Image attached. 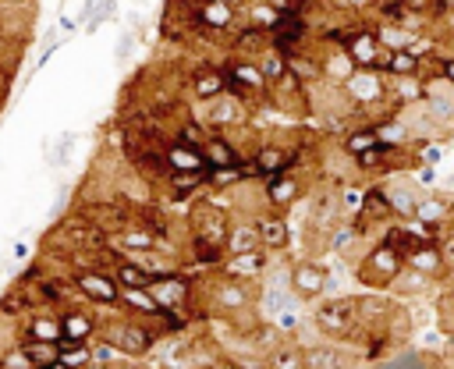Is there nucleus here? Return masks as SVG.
Wrapping results in <instances>:
<instances>
[{"label": "nucleus", "mask_w": 454, "mask_h": 369, "mask_svg": "<svg viewBox=\"0 0 454 369\" xmlns=\"http://www.w3.org/2000/svg\"><path fill=\"white\" fill-rule=\"evenodd\" d=\"M447 220H450V202H447V199H436V195L419 199V206H415V224H422V227H429V231H440Z\"/></svg>", "instance_id": "obj_28"}, {"label": "nucleus", "mask_w": 454, "mask_h": 369, "mask_svg": "<svg viewBox=\"0 0 454 369\" xmlns=\"http://www.w3.org/2000/svg\"><path fill=\"white\" fill-rule=\"evenodd\" d=\"M348 4H351V7H355V11H365V7H372V4H376V0H348Z\"/></svg>", "instance_id": "obj_53"}, {"label": "nucleus", "mask_w": 454, "mask_h": 369, "mask_svg": "<svg viewBox=\"0 0 454 369\" xmlns=\"http://www.w3.org/2000/svg\"><path fill=\"white\" fill-rule=\"evenodd\" d=\"M340 220H358L362 216V202H365V188L362 184H340Z\"/></svg>", "instance_id": "obj_38"}, {"label": "nucleus", "mask_w": 454, "mask_h": 369, "mask_svg": "<svg viewBox=\"0 0 454 369\" xmlns=\"http://www.w3.org/2000/svg\"><path fill=\"white\" fill-rule=\"evenodd\" d=\"M376 145H383L376 124H358V128H348V131L340 135V149H344V156H351V160L362 156V153H369V149H376Z\"/></svg>", "instance_id": "obj_23"}, {"label": "nucleus", "mask_w": 454, "mask_h": 369, "mask_svg": "<svg viewBox=\"0 0 454 369\" xmlns=\"http://www.w3.org/2000/svg\"><path fill=\"white\" fill-rule=\"evenodd\" d=\"M110 273H114V280L121 284V291H124V287H149V284H153V273H149L142 263L128 259V255H117L114 266H110Z\"/></svg>", "instance_id": "obj_27"}, {"label": "nucleus", "mask_w": 454, "mask_h": 369, "mask_svg": "<svg viewBox=\"0 0 454 369\" xmlns=\"http://www.w3.org/2000/svg\"><path fill=\"white\" fill-rule=\"evenodd\" d=\"M46 369H71V365H64V362L57 358V362H53V365H46Z\"/></svg>", "instance_id": "obj_55"}, {"label": "nucleus", "mask_w": 454, "mask_h": 369, "mask_svg": "<svg viewBox=\"0 0 454 369\" xmlns=\"http://www.w3.org/2000/svg\"><path fill=\"white\" fill-rule=\"evenodd\" d=\"M394 209H390V199H387V188L383 184H369L365 188V202H362V224H390Z\"/></svg>", "instance_id": "obj_24"}, {"label": "nucleus", "mask_w": 454, "mask_h": 369, "mask_svg": "<svg viewBox=\"0 0 454 369\" xmlns=\"http://www.w3.org/2000/svg\"><path fill=\"white\" fill-rule=\"evenodd\" d=\"M419 156H422V163H426V167H433V163H440V160H443V145L426 142V145H419Z\"/></svg>", "instance_id": "obj_47"}, {"label": "nucleus", "mask_w": 454, "mask_h": 369, "mask_svg": "<svg viewBox=\"0 0 454 369\" xmlns=\"http://www.w3.org/2000/svg\"><path fill=\"white\" fill-rule=\"evenodd\" d=\"M181 4H202V0H181Z\"/></svg>", "instance_id": "obj_56"}, {"label": "nucleus", "mask_w": 454, "mask_h": 369, "mask_svg": "<svg viewBox=\"0 0 454 369\" xmlns=\"http://www.w3.org/2000/svg\"><path fill=\"white\" fill-rule=\"evenodd\" d=\"M21 351L32 358V365L35 369H46V365H53L57 362V355H60V348L57 344H46V341H21Z\"/></svg>", "instance_id": "obj_39"}, {"label": "nucleus", "mask_w": 454, "mask_h": 369, "mask_svg": "<svg viewBox=\"0 0 454 369\" xmlns=\"http://www.w3.org/2000/svg\"><path fill=\"white\" fill-rule=\"evenodd\" d=\"M192 231H195L199 241H209V245H220L223 248V241L231 234V220H227V213H220L213 206H202L192 216Z\"/></svg>", "instance_id": "obj_14"}, {"label": "nucleus", "mask_w": 454, "mask_h": 369, "mask_svg": "<svg viewBox=\"0 0 454 369\" xmlns=\"http://www.w3.org/2000/svg\"><path fill=\"white\" fill-rule=\"evenodd\" d=\"M401 270H404V252L394 248V245H387V241H380V245H372L365 252V259L358 266V277L365 284H372V287H390Z\"/></svg>", "instance_id": "obj_1"}, {"label": "nucleus", "mask_w": 454, "mask_h": 369, "mask_svg": "<svg viewBox=\"0 0 454 369\" xmlns=\"http://www.w3.org/2000/svg\"><path fill=\"white\" fill-rule=\"evenodd\" d=\"M440 75H443V82H447V85H454V57H447V60H443V71H440Z\"/></svg>", "instance_id": "obj_51"}, {"label": "nucleus", "mask_w": 454, "mask_h": 369, "mask_svg": "<svg viewBox=\"0 0 454 369\" xmlns=\"http://www.w3.org/2000/svg\"><path fill=\"white\" fill-rule=\"evenodd\" d=\"M255 231H259V241L266 252H284L291 245V224L280 216V213H255Z\"/></svg>", "instance_id": "obj_15"}, {"label": "nucleus", "mask_w": 454, "mask_h": 369, "mask_svg": "<svg viewBox=\"0 0 454 369\" xmlns=\"http://www.w3.org/2000/svg\"><path fill=\"white\" fill-rule=\"evenodd\" d=\"M266 4H273L280 14H298L301 7H298V0H266Z\"/></svg>", "instance_id": "obj_50"}, {"label": "nucleus", "mask_w": 454, "mask_h": 369, "mask_svg": "<svg viewBox=\"0 0 454 369\" xmlns=\"http://www.w3.org/2000/svg\"><path fill=\"white\" fill-rule=\"evenodd\" d=\"M227 92V75L223 67H213V64H199L192 71V96L202 99V103H213Z\"/></svg>", "instance_id": "obj_18"}, {"label": "nucleus", "mask_w": 454, "mask_h": 369, "mask_svg": "<svg viewBox=\"0 0 454 369\" xmlns=\"http://www.w3.org/2000/svg\"><path fill=\"white\" fill-rule=\"evenodd\" d=\"M387 199H390V209H394L397 220H415L419 199L411 195V188H404V184H387Z\"/></svg>", "instance_id": "obj_34"}, {"label": "nucleus", "mask_w": 454, "mask_h": 369, "mask_svg": "<svg viewBox=\"0 0 454 369\" xmlns=\"http://www.w3.org/2000/svg\"><path fill=\"white\" fill-rule=\"evenodd\" d=\"M181 142H192V145H202L206 138H209V128H199L195 121H184L181 124V135H177Z\"/></svg>", "instance_id": "obj_45"}, {"label": "nucleus", "mask_w": 454, "mask_h": 369, "mask_svg": "<svg viewBox=\"0 0 454 369\" xmlns=\"http://www.w3.org/2000/svg\"><path fill=\"white\" fill-rule=\"evenodd\" d=\"M206 184V174H177V170H170V188H174V195H192L195 188H202Z\"/></svg>", "instance_id": "obj_42"}, {"label": "nucleus", "mask_w": 454, "mask_h": 369, "mask_svg": "<svg viewBox=\"0 0 454 369\" xmlns=\"http://www.w3.org/2000/svg\"><path fill=\"white\" fill-rule=\"evenodd\" d=\"M266 369H270V365H266Z\"/></svg>", "instance_id": "obj_58"}, {"label": "nucleus", "mask_w": 454, "mask_h": 369, "mask_svg": "<svg viewBox=\"0 0 454 369\" xmlns=\"http://www.w3.org/2000/svg\"><path fill=\"white\" fill-rule=\"evenodd\" d=\"M213 302H216L223 312H241V309L252 305V291H248V284L231 280V277L220 273V280L213 284Z\"/></svg>", "instance_id": "obj_20"}, {"label": "nucleus", "mask_w": 454, "mask_h": 369, "mask_svg": "<svg viewBox=\"0 0 454 369\" xmlns=\"http://www.w3.org/2000/svg\"><path fill=\"white\" fill-rule=\"evenodd\" d=\"M163 163L167 170H177V174H206L209 170V160L202 153V145H192V142H170L163 149Z\"/></svg>", "instance_id": "obj_12"}, {"label": "nucleus", "mask_w": 454, "mask_h": 369, "mask_svg": "<svg viewBox=\"0 0 454 369\" xmlns=\"http://www.w3.org/2000/svg\"><path fill=\"white\" fill-rule=\"evenodd\" d=\"M376 35H380V43H383L387 50H408V43H411V32H408V28H401V25H390V21H387V25H380V32H376Z\"/></svg>", "instance_id": "obj_41"}, {"label": "nucleus", "mask_w": 454, "mask_h": 369, "mask_svg": "<svg viewBox=\"0 0 454 369\" xmlns=\"http://www.w3.org/2000/svg\"><path fill=\"white\" fill-rule=\"evenodd\" d=\"M0 75H4V71H0Z\"/></svg>", "instance_id": "obj_59"}, {"label": "nucleus", "mask_w": 454, "mask_h": 369, "mask_svg": "<svg viewBox=\"0 0 454 369\" xmlns=\"http://www.w3.org/2000/svg\"><path fill=\"white\" fill-rule=\"evenodd\" d=\"M411 14H429V11H436L440 7V0H401Z\"/></svg>", "instance_id": "obj_48"}, {"label": "nucleus", "mask_w": 454, "mask_h": 369, "mask_svg": "<svg viewBox=\"0 0 454 369\" xmlns=\"http://www.w3.org/2000/svg\"><path fill=\"white\" fill-rule=\"evenodd\" d=\"M408 53H415L419 60H426L429 53H436V43H433V35H411V43H408Z\"/></svg>", "instance_id": "obj_44"}, {"label": "nucleus", "mask_w": 454, "mask_h": 369, "mask_svg": "<svg viewBox=\"0 0 454 369\" xmlns=\"http://www.w3.org/2000/svg\"><path fill=\"white\" fill-rule=\"evenodd\" d=\"M287 284H291V294L301 298V302H316L326 287H330V273L323 263L316 259H298L287 273Z\"/></svg>", "instance_id": "obj_6"}, {"label": "nucleus", "mask_w": 454, "mask_h": 369, "mask_svg": "<svg viewBox=\"0 0 454 369\" xmlns=\"http://www.w3.org/2000/svg\"><path fill=\"white\" fill-rule=\"evenodd\" d=\"M92 358H96V362H106V365H110V362H117V358H124V355H121V351H117V348L110 344V341H103V337H99V341L92 344Z\"/></svg>", "instance_id": "obj_46"}, {"label": "nucleus", "mask_w": 454, "mask_h": 369, "mask_svg": "<svg viewBox=\"0 0 454 369\" xmlns=\"http://www.w3.org/2000/svg\"><path fill=\"white\" fill-rule=\"evenodd\" d=\"M380 67H383L387 78H415V75H422V60L415 53H408V50H387Z\"/></svg>", "instance_id": "obj_26"}, {"label": "nucleus", "mask_w": 454, "mask_h": 369, "mask_svg": "<svg viewBox=\"0 0 454 369\" xmlns=\"http://www.w3.org/2000/svg\"><path fill=\"white\" fill-rule=\"evenodd\" d=\"M202 153H206L209 167H234V163H241V160H245V156H241V149H238L223 131H209V138L202 142Z\"/></svg>", "instance_id": "obj_22"}, {"label": "nucleus", "mask_w": 454, "mask_h": 369, "mask_svg": "<svg viewBox=\"0 0 454 369\" xmlns=\"http://www.w3.org/2000/svg\"><path fill=\"white\" fill-rule=\"evenodd\" d=\"M266 365L270 369H305V355L298 348H291V344H280V348L270 351V362Z\"/></svg>", "instance_id": "obj_40"}, {"label": "nucleus", "mask_w": 454, "mask_h": 369, "mask_svg": "<svg viewBox=\"0 0 454 369\" xmlns=\"http://www.w3.org/2000/svg\"><path fill=\"white\" fill-rule=\"evenodd\" d=\"M248 177H259V174H255L252 160L245 156V160L234 163V167H209V170H206V188H213V192H227V188L245 184Z\"/></svg>", "instance_id": "obj_19"}, {"label": "nucleus", "mask_w": 454, "mask_h": 369, "mask_svg": "<svg viewBox=\"0 0 454 369\" xmlns=\"http://www.w3.org/2000/svg\"><path fill=\"white\" fill-rule=\"evenodd\" d=\"M195 25H202L206 32H223L234 25V7L231 0H202L195 7Z\"/></svg>", "instance_id": "obj_21"}, {"label": "nucleus", "mask_w": 454, "mask_h": 369, "mask_svg": "<svg viewBox=\"0 0 454 369\" xmlns=\"http://www.w3.org/2000/svg\"><path fill=\"white\" fill-rule=\"evenodd\" d=\"M270 259H266V248H255V252H238V255H227L220 263V273L231 277V280H241V284H252L266 273Z\"/></svg>", "instance_id": "obj_13"}, {"label": "nucleus", "mask_w": 454, "mask_h": 369, "mask_svg": "<svg viewBox=\"0 0 454 369\" xmlns=\"http://www.w3.org/2000/svg\"><path fill=\"white\" fill-rule=\"evenodd\" d=\"M202 369H241V365L231 362V358H216V362H209V365H202Z\"/></svg>", "instance_id": "obj_52"}, {"label": "nucleus", "mask_w": 454, "mask_h": 369, "mask_svg": "<svg viewBox=\"0 0 454 369\" xmlns=\"http://www.w3.org/2000/svg\"><path fill=\"white\" fill-rule=\"evenodd\" d=\"M71 284L82 298H89L92 305L103 309H121V284L114 280L110 270H71Z\"/></svg>", "instance_id": "obj_3"}, {"label": "nucleus", "mask_w": 454, "mask_h": 369, "mask_svg": "<svg viewBox=\"0 0 454 369\" xmlns=\"http://www.w3.org/2000/svg\"><path fill=\"white\" fill-rule=\"evenodd\" d=\"M404 266H408V270H419V273H426V277H433V280L443 277L447 259H443L440 241H422V245L408 248V252H404Z\"/></svg>", "instance_id": "obj_16"}, {"label": "nucleus", "mask_w": 454, "mask_h": 369, "mask_svg": "<svg viewBox=\"0 0 454 369\" xmlns=\"http://www.w3.org/2000/svg\"><path fill=\"white\" fill-rule=\"evenodd\" d=\"M25 337H28V341L60 344V341H64L60 316H50V312H32V316H28V323H25Z\"/></svg>", "instance_id": "obj_25"}, {"label": "nucleus", "mask_w": 454, "mask_h": 369, "mask_svg": "<svg viewBox=\"0 0 454 369\" xmlns=\"http://www.w3.org/2000/svg\"><path fill=\"white\" fill-rule=\"evenodd\" d=\"M387 89H390L394 103H419V99H426V78L422 75H415V78H387Z\"/></svg>", "instance_id": "obj_32"}, {"label": "nucleus", "mask_w": 454, "mask_h": 369, "mask_svg": "<svg viewBox=\"0 0 454 369\" xmlns=\"http://www.w3.org/2000/svg\"><path fill=\"white\" fill-rule=\"evenodd\" d=\"M57 348H60L57 358H60L64 365H71V369H85V365L92 362V344H89V341H60Z\"/></svg>", "instance_id": "obj_36"}, {"label": "nucleus", "mask_w": 454, "mask_h": 369, "mask_svg": "<svg viewBox=\"0 0 454 369\" xmlns=\"http://www.w3.org/2000/svg\"><path fill=\"white\" fill-rule=\"evenodd\" d=\"M305 4H309V0H298V7H305Z\"/></svg>", "instance_id": "obj_57"}, {"label": "nucleus", "mask_w": 454, "mask_h": 369, "mask_svg": "<svg viewBox=\"0 0 454 369\" xmlns=\"http://www.w3.org/2000/svg\"><path fill=\"white\" fill-rule=\"evenodd\" d=\"M248 160H252L255 174L266 181V177H277V174L291 170V163L298 160V153L287 149V145H280V142H255L252 153H248Z\"/></svg>", "instance_id": "obj_9"}, {"label": "nucleus", "mask_w": 454, "mask_h": 369, "mask_svg": "<svg viewBox=\"0 0 454 369\" xmlns=\"http://www.w3.org/2000/svg\"><path fill=\"white\" fill-rule=\"evenodd\" d=\"M440 248H443V259H447V266L454 263V231H447L443 238H440Z\"/></svg>", "instance_id": "obj_49"}, {"label": "nucleus", "mask_w": 454, "mask_h": 369, "mask_svg": "<svg viewBox=\"0 0 454 369\" xmlns=\"http://www.w3.org/2000/svg\"><path fill=\"white\" fill-rule=\"evenodd\" d=\"M0 365H4V369H35L32 358L21 351V344H18V348H7V351L0 355Z\"/></svg>", "instance_id": "obj_43"}, {"label": "nucleus", "mask_w": 454, "mask_h": 369, "mask_svg": "<svg viewBox=\"0 0 454 369\" xmlns=\"http://www.w3.org/2000/svg\"><path fill=\"white\" fill-rule=\"evenodd\" d=\"M340 89H344V96L351 99L355 110H362V106H383L390 99L387 75H380V71H355Z\"/></svg>", "instance_id": "obj_4"}, {"label": "nucleus", "mask_w": 454, "mask_h": 369, "mask_svg": "<svg viewBox=\"0 0 454 369\" xmlns=\"http://www.w3.org/2000/svg\"><path fill=\"white\" fill-rule=\"evenodd\" d=\"M355 298H326L323 305H316V326L333 337L348 334L355 326Z\"/></svg>", "instance_id": "obj_10"}, {"label": "nucleus", "mask_w": 454, "mask_h": 369, "mask_svg": "<svg viewBox=\"0 0 454 369\" xmlns=\"http://www.w3.org/2000/svg\"><path fill=\"white\" fill-rule=\"evenodd\" d=\"M149 294L163 305V309H174V312H184L188 309V302H192V294H195V284H192V277H184V273H163V277H153V284H149Z\"/></svg>", "instance_id": "obj_8"}, {"label": "nucleus", "mask_w": 454, "mask_h": 369, "mask_svg": "<svg viewBox=\"0 0 454 369\" xmlns=\"http://www.w3.org/2000/svg\"><path fill=\"white\" fill-rule=\"evenodd\" d=\"M60 326H64V341H89V337L99 330L96 316H92V312H82V309L60 312Z\"/></svg>", "instance_id": "obj_29"}, {"label": "nucleus", "mask_w": 454, "mask_h": 369, "mask_svg": "<svg viewBox=\"0 0 454 369\" xmlns=\"http://www.w3.org/2000/svg\"><path fill=\"white\" fill-rule=\"evenodd\" d=\"M284 21V14L273 7V4H266V0H259L252 11H248V25L252 28H259V32H266V35H273V28Z\"/></svg>", "instance_id": "obj_37"}, {"label": "nucleus", "mask_w": 454, "mask_h": 369, "mask_svg": "<svg viewBox=\"0 0 454 369\" xmlns=\"http://www.w3.org/2000/svg\"><path fill=\"white\" fill-rule=\"evenodd\" d=\"M85 369H110V365H106V362H96V358H92V362H89Z\"/></svg>", "instance_id": "obj_54"}, {"label": "nucleus", "mask_w": 454, "mask_h": 369, "mask_svg": "<svg viewBox=\"0 0 454 369\" xmlns=\"http://www.w3.org/2000/svg\"><path fill=\"white\" fill-rule=\"evenodd\" d=\"M103 326V341H110L124 358H138L153 348V334L145 326H138L135 319H124V323H99Z\"/></svg>", "instance_id": "obj_5"}, {"label": "nucleus", "mask_w": 454, "mask_h": 369, "mask_svg": "<svg viewBox=\"0 0 454 369\" xmlns=\"http://www.w3.org/2000/svg\"><path fill=\"white\" fill-rule=\"evenodd\" d=\"M255 60H259V67H262V75H266L270 89H273L280 78H287V75H291V71H287V57H284L280 50H273V46H270V50H262Z\"/></svg>", "instance_id": "obj_35"}, {"label": "nucleus", "mask_w": 454, "mask_h": 369, "mask_svg": "<svg viewBox=\"0 0 454 369\" xmlns=\"http://www.w3.org/2000/svg\"><path fill=\"white\" fill-rule=\"evenodd\" d=\"M245 121V99L223 92L220 99L209 103V114H206V128L209 131H223V128H238Z\"/></svg>", "instance_id": "obj_17"}, {"label": "nucleus", "mask_w": 454, "mask_h": 369, "mask_svg": "<svg viewBox=\"0 0 454 369\" xmlns=\"http://www.w3.org/2000/svg\"><path fill=\"white\" fill-rule=\"evenodd\" d=\"M255 248H262L259 231H255V220H248V224H231V234H227V241H223V252H227V255H238V252H255Z\"/></svg>", "instance_id": "obj_30"}, {"label": "nucleus", "mask_w": 454, "mask_h": 369, "mask_svg": "<svg viewBox=\"0 0 454 369\" xmlns=\"http://www.w3.org/2000/svg\"><path fill=\"white\" fill-rule=\"evenodd\" d=\"M223 75H227V92L238 96V99H245V103H255L259 96H270V82H266L259 60L234 57V60L223 67Z\"/></svg>", "instance_id": "obj_2"}, {"label": "nucleus", "mask_w": 454, "mask_h": 369, "mask_svg": "<svg viewBox=\"0 0 454 369\" xmlns=\"http://www.w3.org/2000/svg\"><path fill=\"white\" fill-rule=\"evenodd\" d=\"M340 46H344L348 60H351L358 71H376L380 60H383V53H387V46L380 43V35L369 32V28H355V32H348V39H344Z\"/></svg>", "instance_id": "obj_7"}, {"label": "nucleus", "mask_w": 454, "mask_h": 369, "mask_svg": "<svg viewBox=\"0 0 454 369\" xmlns=\"http://www.w3.org/2000/svg\"><path fill=\"white\" fill-rule=\"evenodd\" d=\"M301 195H305V177H298V174H291V170H284V174H277V177H266V184H262V202H266L270 209H287V206H294Z\"/></svg>", "instance_id": "obj_11"}, {"label": "nucleus", "mask_w": 454, "mask_h": 369, "mask_svg": "<svg viewBox=\"0 0 454 369\" xmlns=\"http://www.w3.org/2000/svg\"><path fill=\"white\" fill-rule=\"evenodd\" d=\"M319 67H323V78H330V82H337V85H344L358 67L348 60V53H344V46H337L326 60H319Z\"/></svg>", "instance_id": "obj_33"}, {"label": "nucleus", "mask_w": 454, "mask_h": 369, "mask_svg": "<svg viewBox=\"0 0 454 369\" xmlns=\"http://www.w3.org/2000/svg\"><path fill=\"white\" fill-rule=\"evenodd\" d=\"M121 309L124 312H138V316H156V319L163 312V305L149 294V287H124L121 291Z\"/></svg>", "instance_id": "obj_31"}]
</instances>
